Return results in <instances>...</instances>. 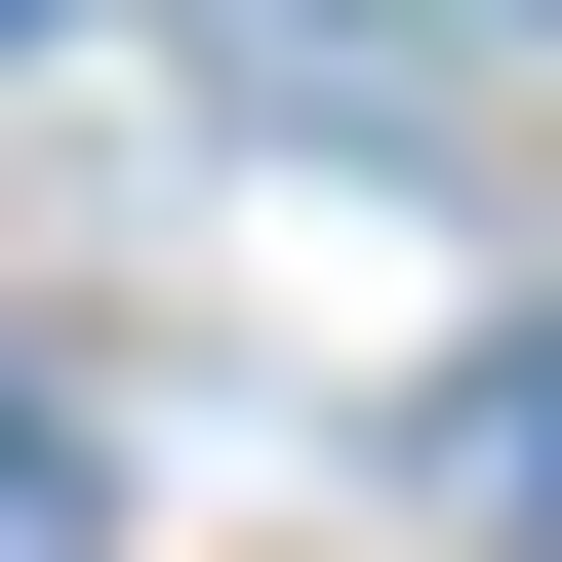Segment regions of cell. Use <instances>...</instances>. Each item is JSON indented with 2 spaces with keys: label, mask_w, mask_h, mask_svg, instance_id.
Instances as JSON below:
<instances>
[{
  "label": "cell",
  "mask_w": 562,
  "mask_h": 562,
  "mask_svg": "<svg viewBox=\"0 0 562 562\" xmlns=\"http://www.w3.org/2000/svg\"><path fill=\"white\" fill-rule=\"evenodd\" d=\"M0 41H41V0H0Z\"/></svg>",
  "instance_id": "cell-3"
},
{
  "label": "cell",
  "mask_w": 562,
  "mask_h": 562,
  "mask_svg": "<svg viewBox=\"0 0 562 562\" xmlns=\"http://www.w3.org/2000/svg\"><path fill=\"white\" fill-rule=\"evenodd\" d=\"M0 562H81V442H0Z\"/></svg>",
  "instance_id": "cell-1"
},
{
  "label": "cell",
  "mask_w": 562,
  "mask_h": 562,
  "mask_svg": "<svg viewBox=\"0 0 562 562\" xmlns=\"http://www.w3.org/2000/svg\"><path fill=\"white\" fill-rule=\"evenodd\" d=\"M482 442H522V522H562V322H522V402H482Z\"/></svg>",
  "instance_id": "cell-2"
}]
</instances>
